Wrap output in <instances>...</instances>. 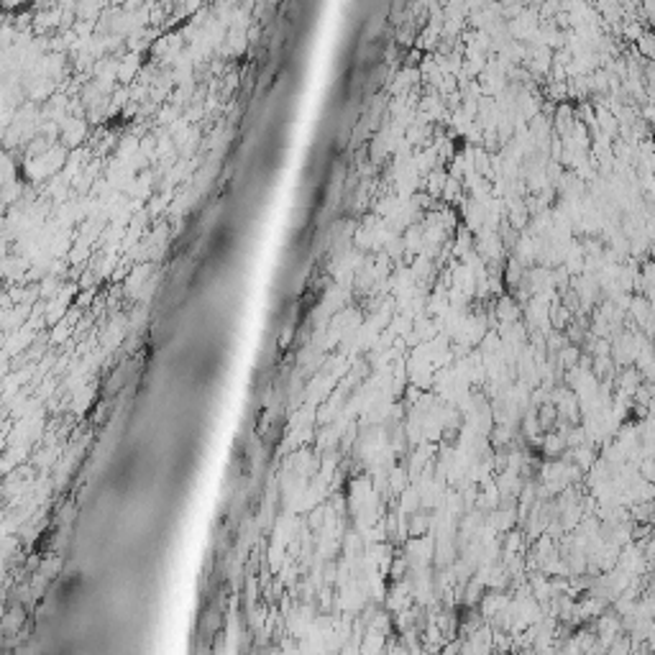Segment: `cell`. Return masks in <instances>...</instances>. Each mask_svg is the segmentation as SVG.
Masks as SVG:
<instances>
[]
</instances>
